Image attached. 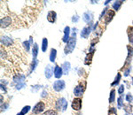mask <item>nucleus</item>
<instances>
[{"mask_svg": "<svg viewBox=\"0 0 133 115\" xmlns=\"http://www.w3.org/2000/svg\"><path fill=\"white\" fill-rule=\"evenodd\" d=\"M76 38L75 37H71L69 39V41L67 42V45L64 49V52L65 54H70V53L73 52L74 49L76 48Z\"/></svg>", "mask_w": 133, "mask_h": 115, "instance_id": "nucleus-1", "label": "nucleus"}, {"mask_svg": "<svg viewBox=\"0 0 133 115\" xmlns=\"http://www.w3.org/2000/svg\"><path fill=\"white\" fill-rule=\"evenodd\" d=\"M56 108L61 112H65L67 108V101L65 97H61L56 102Z\"/></svg>", "mask_w": 133, "mask_h": 115, "instance_id": "nucleus-2", "label": "nucleus"}, {"mask_svg": "<svg viewBox=\"0 0 133 115\" xmlns=\"http://www.w3.org/2000/svg\"><path fill=\"white\" fill-rule=\"evenodd\" d=\"M53 87V90L57 92H59V91H62L63 90L65 89L66 87V83L63 80H58V81H55L52 85Z\"/></svg>", "mask_w": 133, "mask_h": 115, "instance_id": "nucleus-3", "label": "nucleus"}, {"mask_svg": "<svg viewBox=\"0 0 133 115\" xmlns=\"http://www.w3.org/2000/svg\"><path fill=\"white\" fill-rule=\"evenodd\" d=\"M45 109V105L44 102L40 101L39 103H37V105L34 106L33 108V113L34 114H39L41 112H43Z\"/></svg>", "mask_w": 133, "mask_h": 115, "instance_id": "nucleus-4", "label": "nucleus"}, {"mask_svg": "<svg viewBox=\"0 0 133 115\" xmlns=\"http://www.w3.org/2000/svg\"><path fill=\"white\" fill-rule=\"evenodd\" d=\"M83 20L84 22H86L87 24H89L90 26L91 25L93 20V13L91 11H87L83 14Z\"/></svg>", "mask_w": 133, "mask_h": 115, "instance_id": "nucleus-5", "label": "nucleus"}, {"mask_svg": "<svg viewBox=\"0 0 133 115\" xmlns=\"http://www.w3.org/2000/svg\"><path fill=\"white\" fill-rule=\"evenodd\" d=\"M71 106H72L73 110L79 111L80 109L82 108V99H81V98H79V97L74 98V100H73Z\"/></svg>", "mask_w": 133, "mask_h": 115, "instance_id": "nucleus-6", "label": "nucleus"}, {"mask_svg": "<svg viewBox=\"0 0 133 115\" xmlns=\"http://www.w3.org/2000/svg\"><path fill=\"white\" fill-rule=\"evenodd\" d=\"M115 16V12L113 10H108L106 12V13L105 14L104 18H105V24L107 25L112 20H113V17Z\"/></svg>", "mask_w": 133, "mask_h": 115, "instance_id": "nucleus-7", "label": "nucleus"}, {"mask_svg": "<svg viewBox=\"0 0 133 115\" xmlns=\"http://www.w3.org/2000/svg\"><path fill=\"white\" fill-rule=\"evenodd\" d=\"M84 91V86H83L82 84H79L74 89V94L76 96H83Z\"/></svg>", "mask_w": 133, "mask_h": 115, "instance_id": "nucleus-8", "label": "nucleus"}, {"mask_svg": "<svg viewBox=\"0 0 133 115\" xmlns=\"http://www.w3.org/2000/svg\"><path fill=\"white\" fill-rule=\"evenodd\" d=\"M11 23H12V19H11L10 16H6V17H5L3 19L2 18L1 19V27L2 28H5V27H7L8 26L11 25Z\"/></svg>", "mask_w": 133, "mask_h": 115, "instance_id": "nucleus-9", "label": "nucleus"}, {"mask_svg": "<svg viewBox=\"0 0 133 115\" xmlns=\"http://www.w3.org/2000/svg\"><path fill=\"white\" fill-rule=\"evenodd\" d=\"M91 27L89 26V27H84L81 31V36L83 38H87L89 36V35L91 34Z\"/></svg>", "mask_w": 133, "mask_h": 115, "instance_id": "nucleus-10", "label": "nucleus"}, {"mask_svg": "<svg viewBox=\"0 0 133 115\" xmlns=\"http://www.w3.org/2000/svg\"><path fill=\"white\" fill-rule=\"evenodd\" d=\"M61 66H62V70H63V75H68L69 71H70L71 69V66H70V63L68 62V61H65L64 63H63L62 65H61Z\"/></svg>", "mask_w": 133, "mask_h": 115, "instance_id": "nucleus-11", "label": "nucleus"}, {"mask_svg": "<svg viewBox=\"0 0 133 115\" xmlns=\"http://www.w3.org/2000/svg\"><path fill=\"white\" fill-rule=\"evenodd\" d=\"M1 44L5 46H10L14 44V41L12 38L8 37V36H2L1 38Z\"/></svg>", "mask_w": 133, "mask_h": 115, "instance_id": "nucleus-12", "label": "nucleus"}, {"mask_svg": "<svg viewBox=\"0 0 133 115\" xmlns=\"http://www.w3.org/2000/svg\"><path fill=\"white\" fill-rule=\"evenodd\" d=\"M56 17H57V14L54 11H50L48 12V14H47V20L51 23H54L56 20Z\"/></svg>", "mask_w": 133, "mask_h": 115, "instance_id": "nucleus-13", "label": "nucleus"}, {"mask_svg": "<svg viewBox=\"0 0 133 115\" xmlns=\"http://www.w3.org/2000/svg\"><path fill=\"white\" fill-rule=\"evenodd\" d=\"M53 73H54V76L57 78V79H59L63 75V70H62V68L59 67V66H56L55 67H54Z\"/></svg>", "mask_w": 133, "mask_h": 115, "instance_id": "nucleus-14", "label": "nucleus"}, {"mask_svg": "<svg viewBox=\"0 0 133 115\" xmlns=\"http://www.w3.org/2000/svg\"><path fill=\"white\" fill-rule=\"evenodd\" d=\"M128 56H127V59H126V62H125L124 66H127L130 63V60L132 59V56H133V47L131 48L130 46H128Z\"/></svg>", "mask_w": 133, "mask_h": 115, "instance_id": "nucleus-15", "label": "nucleus"}, {"mask_svg": "<svg viewBox=\"0 0 133 115\" xmlns=\"http://www.w3.org/2000/svg\"><path fill=\"white\" fill-rule=\"evenodd\" d=\"M69 35H70V27L67 26L64 28V36L62 38V41L64 42H67L69 41Z\"/></svg>", "mask_w": 133, "mask_h": 115, "instance_id": "nucleus-16", "label": "nucleus"}, {"mask_svg": "<svg viewBox=\"0 0 133 115\" xmlns=\"http://www.w3.org/2000/svg\"><path fill=\"white\" fill-rule=\"evenodd\" d=\"M52 73H53V71H52V66H51L50 65H47L45 69H44L45 77L47 78V79H50V78L52 76Z\"/></svg>", "mask_w": 133, "mask_h": 115, "instance_id": "nucleus-17", "label": "nucleus"}, {"mask_svg": "<svg viewBox=\"0 0 133 115\" xmlns=\"http://www.w3.org/2000/svg\"><path fill=\"white\" fill-rule=\"evenodd\" d=\"M94 55V51H90L85 57V60H84V65H90L92 60V57Z\"/></svg>", "mask_w": 133, "mask_h": 115, "instance_id": "nucleus-18", "label": "nucleus"}, {"mask_svg": "<svg viewBox=\"0 0 133 115\" xmlns=\"http://www.w3.org/2000/svg\"><path fill=\"white\" fill-rule=\"evenodd\" d=\"M56 56H57V51L56 49H53L52 48L51 50V53H50V61L51 62H54L56 59Z\"/></svg>", "mask_w": 133, "mask_h": 115, "instance_id": "nucleus-19", "label": "nucleus"}, {"mask_svg": "<svg viewBox=\"0 0 133 115\" xmlns=\"http://www.w3.org/2000/svg\"><path fill=\"white\" fill-rule=\"evenodd\" d=\"M128 36L130 44H133V27H128Z\"/></svg>", "mask_w": 133, "mask_h": 115, "instance_id": "nucleus-20", "label": "nucleus"}, {"mask_svg": "<svg viewBox=\"0 0 133 115\" xmlns=\"http://www.w3.org/2000/svg\"><path fill=\"white\" fill-rule=\"evenodd\" d=\"M38 54V46H37V44H34L33 48H32V55H33V59H37V56Z\"/></svg>", "mask_w": 133, "mask_h": 115, "instance_id": "nucleus-21", "label": "nucleus"}, {"mask_svg": "<svg viewBox=\"0 0 133 115\" xmlns=\"http://www.w3.org/2000/svg\"><path fill=\"white\" fill-rule=\"evenodd\" d=\"M47 48H48V40L47 38H44L42 42V51H44V52H45Z\"/></svg>", "mask_w": 133, "mask_h": 115, "instance_id": "nucleus-22", "label": "nucleus"}, {"mask_svg": "<svg viewBox=\"0 0 133 115\" xmlns=\"http://www.w3.org/2000/svg\"><path fill=\"white\" fill-rule=\"evenodd\" d=\"M37 65H38V61H37V59H33L32 63H31V65H30V73L31 72H33L34 70L35 69V67L37 66Z\"/></svg>", "mask_w": 133, "mask_h": 115, "instance_id": "nucleus-23", "label": "nucleus"}, {"mask_svg": "<svg viewBox=\"0 0 133 115\" xmlns=\"http://www.w3.org/2000/svg\"><path fill=\"white\" fill-rule=\"evenodd\" d=\"M123 1H115V3L113 4V8L114 10L115 11H118L120 9V7H121V5H123Z\"/></svg>", "mask_w": 133, "mask_h": 115, "instance_id": "nucleus-24", "label": "nucleus"}, {"mask_svg": "<svg viewBox=\"0 0 133 115\" xmlns=\"http://www.w3.org/2000/svg\"><path fill=\"white\" fill-rule=\"evenodd\" d=\"M115 99V90H112L111 92H110V95H109V103H114Z\"/></svg>", "mask_w": 133, "mask_h": 115, "instance_id": "nucleus-25", "label": "nucleus"}, {"mask_svg": "<svg viewBox=\"0 0 133 115\" xmlns=\"http://www.w3.org/2000/svg\"><path fill=\"white\" fill-rule=\"evenodd\" d=\"M22 45H23L25 51H27V52H29V50H30V44H29V41H24V42H22Z\"/></svg>", "mask_w": 133, "mask_h": 115, "instance_id": "nucleus-26", "label": "nucleus"}, {"mask_svg": "<svg viewBox=\"0 0 133 115\" xmlns=\"http://www.w3.org/2000/svg\"><path fill=\"white\" fill-rule=\"evenodd\" d=\"M120 80H121V75H120V74H117L116 77H115V81H114V82H112L111 86L114 87V86H115V85H117L118 83L120 82Z\"/></svg>", "mask_w": 133, "mask_h": 115, "instance_id": "nucleus-27", "label": "nucleus"}, {"mask_svg": "<svg viewBox=\"0 0 133 115\" xmlns=\"http://www.w3.org/2000/svg\"><path fill=\"white\" fill-rule=\"evenodd\" d=\"M117 105H118V108L119 109H121L122 107L123 106V96H120V97L117 99Z\"/></svg>", "mask_w": 133, "mask_h": 115, "instance_id": "nucleus-28", "label": "nucleus"}, {"mask_svg": "<svg viewBox=\"0 0 133 115\" xmlns=\"http://www.w3.org/2000/svg\"><path fill=\"white\" fill-rule=\"evenodd\" d=\"M30 108H31V107L29 106V105H26V106H24L23 108H22V110H21V112H20L25 115L26 113H28V112H29V111L30 110Z\"/></svg>", "mask_w": 133, "mask_h": 115, "instance_id": "nucleus-29", "label": "nucleus"}, {"mask_svg": "<svg viewBox=\"0 0 133 115\" xmlns=\"http://www.w3.org/2000/svg\"><path fill=\"white\" fill-rule=\"evenodd\" d=\"M124 110H125V112H126V113H131V112H132L131 105H124Z\"/></svg>", "mask_w": 133, "mask_h": 115, "instance_id": "nucleus-30", "label": "nucleus"}, {"mask_svg": "<svg viewBox=\"0 0 133 115\" xmlns=\"http://www.w3.org/2000/svg\"><path fill=\"white\" fill-rule=\"evenodd\" d=\"M43 115H58L57 114V112L55 110H48L46 111Z\"/></svg>", "mask_w": 133, "mask_h": 115, "instance_id": "nucleus-31", "label": "nucleus"}, {"mask_svg": "<svg viewBox=\"0 0 133 115\" xmlns=\"http://www.w3.org/2000/svg\"><path fill=\"white\" fill-rule=\"evenodd\" d=\"M40 88H41L40 85H34V86L31 87V91H32V92H37V91H38Z\"/></svg>", "mask_w": 133, "mask_h": 115, "instance_id": "nucleus-32", "label": "nucleus"}, {"mask_svg": "<svg viewBox=\"0 0 133 115\" xmlns=\"http://www.w3.org/2000/svg\"><path fill=\"white\" fill-rule=\"evenodd\" d=\"M124 85H120L119 89H118V93L120 94V95H122V94L124 92Z\"/></svg>", "mask_w": 133, "mask_h": 115, "instance_id": "nucleus-33", "label": "nucleus"}, {"mask_svg": "<svg viewBox=\"0 0 133 115\" xmlns=\"http://www.w3.org/2000/svg\"><path fill=\"white\" fill-rule=\"evenodd\" d=\"M25 82H20V83H18V84H16V90H20V89H22L24 86H25Z\"/></svg>", "mask_w": 133, "mask_h": 115, "instance_id": "nucleus-34", "label": "nucleus"}, {"mask_svg": "<svg viewBox=\"0 0 133 115\" xmlns=\"http://www.w3.org/2000/svg\"><path fill=\"white\" fill-rule=\"evenodd\" d=\"M132 97H133V96H131V94L128 93V94H127V96H126V101L129 102V103H130V102H131V100H132Z\"/></svg>", "mask_w": 133, "mask_h": 115, "instance_id": "nucleus-35", "label": "nucleus"}, {"mask_svg": "<svg viewBox=\"0 0 133 115\" xmlns=\"http://www.w3.org/2000/svg\"><path fill=\"white\" fill-rule=\"evenodd\" d=\"M79 19H80V18H79V16H78V15H74L72 17V21L76 23V22H78Z\"/></svg>", "mask_w": 133, "mask_h": 115, "instance_id": "nucleus-36", "label": "nucleus"}, {"mask_svg": "<svg viewBox=\"0 0 133 115\" xmlns=\"http://www.w3.org/2000/svg\"><path fill=\"white\" fill-rule=\"evenodd\" d=\"M112 113H115V115H117L116 113V110H115V108H110V110H109V112H108V114L109 115H111Z\"/></svg>", "mask_w": 133, "mask_h": 115, "instance_id": "nucleus-37", "label": "nucleus"}, {"mask_svg": "<svg viewBox=\"0 0 133 115\" xmlns=\"http://www.w3.org/2000/svg\"><path fill=\"white\" fill-rule=\"evenodd\" d=\"M130 70H131V66H130V67L128 68V69L126 70V71L124 72V76H129V75H130Z\"/></svg>", "mask_w": 133, "mask_h": 115, "instance_id": "nucleus-38", "label": "nucleus"}, {"mask_svg": "<svg viewBox=\"0 0 133 115\" xmlns=\"http://www.w3.org/2000/svg\"><path fill=\"white\" fill-rule=\"evenodd\" d=\"M41 96H42V97H46V96H47V92H46V90H43L42 94H41Z\"/></svg>", "mask_w": 133, "mask_h": 115, "instance_id": "nucleus-39", "label": "nucleus"}, {"mask_svg": "<svg viewBox=\"0 0 133 115\" xmlns=\"http://www.w3.org/2000/svg\"><path fill=\"white\" fill-rule=\"evenodd\" d=\"M29 44H30V45H31V44H33V38L32 37H29Z\"/></svg>", "mask_w": 133, "mask_h": 115, "instance_id": "nucleus-40", "label": "nucleus"}, {"mask_svg": "<svg viewBox=\"0 0 133 115\" xmlns=\"http://www.w3.org/2000/svg\"><path fill=\"white\" fill-rule=\"evenodd\" d=\"M109 2H110V1H106V2H105V5H107V4L109 3Z\"/></svg>", "mask_w": 133, "mask_h": 115, "instance_id": "nucleus-41", "label": "nucleus"}, {"mask_svg": "<svg viewBox=\"0 0 133 115\" xmlns=\"http://www.w3.org/2000/svg\"><path fill=\"white\" fill-rule=\"evenodd\" d=\"M130 104H131V105L133 106V97H132V100H131V102H130Z\"/></svg>", "mask_w": 133, "mask_h": 115, "instance_id": "nucleus-42", "label": "nucleus"}, {"mask_svg": "<svg viewBox=\"0 0 133 115\" xmlns=\"http://www.w3.org/2000/svg\"><path fill=\"white\" fill-rule=\"evenodd\" d=\"M17 115H24V114H23V113H21V112H20V113H18Z\"/></svg>", "mask_w": 133, "mask_h": 115, "instance_id": "nucleus-43", "label": "nucleus"}, {"mask_svg": "<svg viewBox=\"0 0 133 115\" xmlns=\"http://www.w3.org/2000/svg\"><path fill=\"white\" fill-rule=\"evenodd\" d=\"M131 80H132V81H131V84H132V86H133V77L131 78Z\"/></svg>", "mask_w": 133, "mask_h": 115, "instance_id": "nucleus-44", "label": "nucleus"}, {"mask_svg": "<svg viewBox=\"0 0 133 115\" xmlns=\"http://www.w3.org/2000/svg\"><path fill=\"white\" fill-rule=\"evenodd\" d=\"M125 115H132V114H130V113H126Z\"/></svg>", "mask_w": 133, "mask_h": 115, "instance_id": "nucleus-45", "label": "nucleus"}]
</instances>
